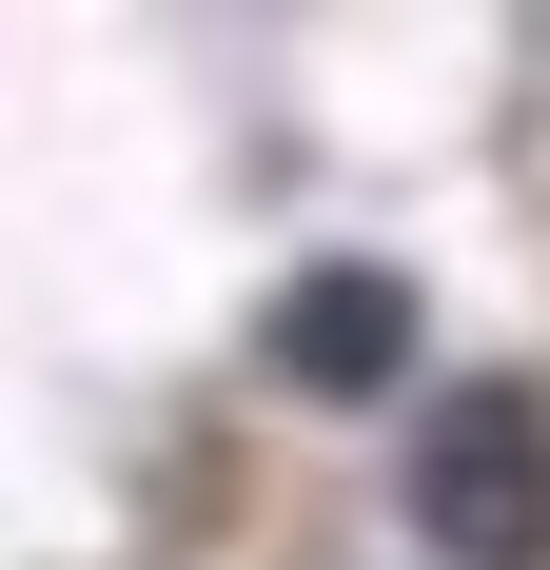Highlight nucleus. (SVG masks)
<instances>
[{"label": "nucleus", "mask_w": 550, "mask_h": 570, "mask_svg": "<svg viewBox=\"0 0 550 570\" xmlns=\"http://www.w3.org/2000/svg\"><path fill=\"white\" fill-rule=\"evenodd\" d=\"M275 374H295V394H393V374H413V276H374V256L295 276L275 295Z\"/></svg>", "instance_id": "2"}, {"label": "nucleus", "mask_w": 550, "mask_h": 570, "mask_svg": "<svg viewBox=\"0 0 550 570\" xmlns=\"http://www.w3.org/2000/svg\"><path fill=\"white\" fill-rule=\"evenodd\" d=\"M413 531L452 570H550V413L511 374H452L413 413Z\"/></svg>", "instance_id": "1"}]
</instances>
